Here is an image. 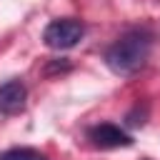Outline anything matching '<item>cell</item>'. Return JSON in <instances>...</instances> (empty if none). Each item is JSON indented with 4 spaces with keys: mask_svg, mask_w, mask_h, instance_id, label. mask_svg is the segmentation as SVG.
<instances>
[{
    "mask_svg": "<svg viewBox=\"0 0 160 160\" xmlns=\"http://www.w3.org/2000/svg\"><path fill=\"white\" fill-rule=\"evenodd\" d=\"M155 42H158V35L150 25H135V28H128L108 50H105V65L115 72V75H135L140 72L152 50H155Z\"/></svg>",
    "mask_w": 160,
    "mask_h": 160,
    "instance_id": "1",
    "label": "cell"
},
{
    "mask_svg": "<svg viewBox=\"0 0 160 160\" xmlns=\"http://www.w3.org/2000/svg\"><path fill=\"white\" fill-rule=\"evenodd\" d=\"M85 38V25L82 20L75 18H58L45 25L42 30V42L52 50H70Z\"/></svg>",
    "mask_w": 160,
    "mask_h": 160,
    "instance_id": "2",
    "label": "cell"
},
{
    "mask_svg": "<svg viewBox=\"0 0 160 160\" xmlns=\"http://www.w3.org/2000/svg\"><path fill=\"white\" fill-rule=\"evenodd\" d=\"M88 140L100 150H115V148H130L132 145V138L112 122H98V125L88 128Z\"/></svg>",
    "mask_w": 160,
    "mask_h": 160,
    "instance_id": "3",
    "label": "cell"
},
{
    "mask_svg": "<svg viewBox=\"0 0 160 160\" xmlns=\"http://www.w3.org/2000/svg\"><path fill=\"white\" fill-rule=\"evenodd\" d=\"M25 100H28V88L22 85V80L12 78V80L0 85V115L22 112L25 110Z\"/></svg>",
    "mask_w": 160,
    "mask_h": 160,
    "instance_id": "4",
    "label": "cell"
},
{
    "mask_svg": "<svg viewBox=\"0 0 160 160\" xmlns=\"http://www.w3.org/2000/svg\"><path fill=\"white\" fill-rule=\"evenodd\" d=\"M0 160H48V155L35 148H10L0 152Z\"/></svg>",
    "mask_w": 160,
    "mask_h": 160,
    "instance_id": "5",
    "label": "cell"
},
{
    "mask_svg": "<svg viewBox=\"0 0 160 160\" xmlns=\"http://www.w3.org/2000/svg\"><path fill=\"white\" fill-rule=\"evenodd\" d=\"M145 122H148V105H145V102H142V105L138 102V105L125 115V125H130V128H142Z\"/></svg>",
    "mask_w": 160,
    "mask_h": 160,
    "instance_id": "6",
    "label": "cell"
}]
</instances>
